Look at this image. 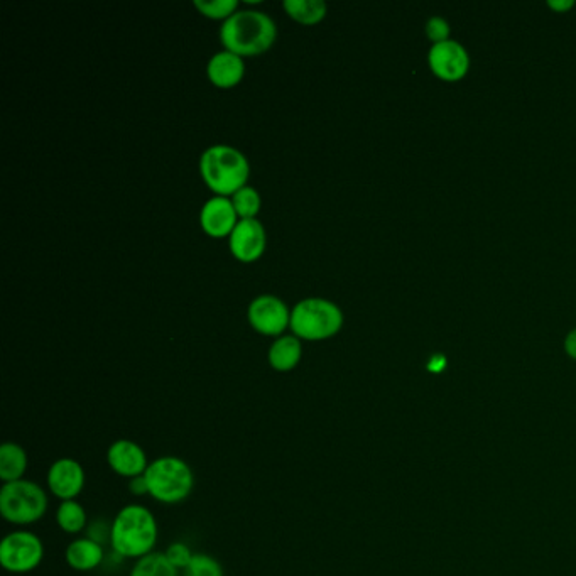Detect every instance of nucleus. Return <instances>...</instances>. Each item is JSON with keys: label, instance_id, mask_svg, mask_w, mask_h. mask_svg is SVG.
Returning a JSON list of instances; mask_svg holds the SVG:
<instances>
[{"label": "nucleus", "instance_id": "nucleus-1", "mask_svg": "<svg viewBox=\"0 0 576 576\" xmlns=\"http://www.w3.org/2000/svg\"><path fill=\"white\" fill-rule=\"evenodd\" d=\"M158 521L141 504L122 507L110 524V546L120 558L141 560L154 553L158 543Z\"/></svg>", "mask_w": 576, "mask_h": 576}, {"label": "nucleus", "instance_id": "nucleus-2", "mask_svg": "<svg viewBox=\"0 0 576 576\" xmlns=\"http://www.w3.org/2000/svg\"><path fill=\"white\" fill-rule=\"evenodd\" d=\"M276 34V22L266 12L252 9L235 11L225 19L220 29L225 48L239 56L259 55L266 51L274 43Z\"/></svg>", "mask_w": 576, "mask_h": 576}, {"label": "nucleus", "instance_id": "nucleus-3", "mask_svg": "<svg viewBox=\"0 0 576 576\" xmlns=\"http://www.w3.org/2000/svg\"><path fill=\"white\" fill-rule=\"evenodd\" d=\"M144 479L147 490L161 504H180L190 497L195 487V473L190 465L178 457H159L149 463Z\"/></svg>", "mask_w": 576, "mask_h": 576}, {"label": "nucleus", "instance_id": "nucleus-4", "mask_svg": "<svg viewBox=\"0 0 576 576\" xmlns=\"http://www.w3.org/2000/svg\"><path fill=\"white\" fill-rule=\"evenodd\" d=\"M200 171L203 180L213 191L220 195H229L245 186L249 178V161L239 149L217 144L208 147L200 158Z\"/></svg>", "mask_w": 576, "mask_h": 576}, {"label": "nucleus", "instance_id": "nucleus-5", "mask_svg": "<svg viewBox=\"0 0 576 576\" xmlns=\"http://www.w3.org/2000/svg\"><path fill=\"white\" fill-rule=\"evenodd\" d=\"M46 490L33 480H17L0 489V514L14 526H31L48 512Z\"/></svg>", "mask_w": 576, "mask_h": 576}, {"label": "nucleus", "instance_id": "nucleus-6", "mask_svg": "<svg viewBox=\"0 0 576 576\" xmlns=\"http://www.w3.org/2000/svg\"><path fill=\"white\" fill-rule=\"evenodd\" d=\"M343 313L333 301L325 298L301 299L291 311L289 325L299 338L323 340L342 328Z\"/></svg>", "mask_w": 576, "mask_h": 576}, {"label": "nucleus", "instance_id": "nucleus-7", "mask_svg": "<svg viewBox=\"0 0 576 576\" xmlns=\"http://www.w3.org/2000/svg\"><path fill=\"white\" fill-rule=\"evenodd\" d=\"M43 558V541L31 531L19 529L9 533L0 544V565L16 575L36 570Z\"/></svg>", "mask_w": 576, "mask_h": 576}, {"label": "nucleus", "instance_id": "nucleus-8", "mask_svg": "<svg viewBox=\"0 0 576 576\" xmlns=\"http://www.w3.org/2000/svg\"><path fill=\"white\" fill-rule=\"evenodd\" d=\"M249 321L257 332L279 335L291 321V313L283 299L274 294H261L249 305Z\"/></svg>", "mask_w": 576, "mask_h": 576}, {"label": "nucleus", "instance_id": "nucleus-9", "mask_svg": "<svg viewBox=\"0 0 576 576\" xmlns=\"http://www.w3.org/2000/svg\"><path fill=\"white\" fill-rule=\"evenodd\" d=\"M85 470L82 463L73 460V458H60L49 467L46 482L51 494L56 499L77 500L78 495L82 494L85 487Z\"/></svg>", "mask_w": 576, "mask_h": 576}, {"label": "nucleus", "instance_id": "nucleus-10", "mask_svg": "<svg viewBox=\"0 0 576 576\" xmlns=\"http://www.w3.org/2000/svg\"><path fill=\"white\" fill-rule=\"evenodd\" d=\"M266 247V232L256 218H242L230 234V250L239 261H256Z\"/></svg>", "mask_w": 576, "mask_h": 576}, {"label": "nucleus", "instance_id": "nucleus-11", "mask_svg": "<svg viewBox=\"0 0 576 576\" xmlns=\"http://www.w3.org/2000/svg\"><path fill=\"white\" fill-rule=\"evenodd\" d=\"M107 463L117 475L129 480L141 477L149 467L146 452L131 440L114 441L107 450Z\"/></svg>", "mask_w": 576, "mask_h": 576}, {"label": "nucleus", "instance_id": "nucleus-12", "mask_svg": "<svg viewBox=\"0 0 576 576\" xmlns=\"http://www.w3.org/2000/svg\"><path fill=\"white\" fill-rule=\"evenodd\" d=\"M430 65L438 77L448 82H455L465 77L470 60L462 44H458L457 41H445L435 44L431 49Z\"/></svg>", "mask_w": 576, "mask_h": 576}, {"label": "nucleus", "instance_id": "nucleus-13", "mask_svg": "<svg viewBox=\"0 0 576 576\" xmlns=\"http://www.w3.org/2000/svg\"><path fill=\"white\" fill-rule=\"evenodd\" d=\"M200 222H202L203 230L213 237L232 234V230L237 225L234 203L225 196H213L203 205Z\"/></svg>", "mask_w": 576, "mask_h": 576}, {"label": "nucleus", "instance_id": "nucleus-14", "mask_svg": "<svg viewBox=\"0 0 576 576\" xmlns=\"http://www.w3.org/2000/svg\"><path fill=\"white\" fill-rule=\"evenodd\" d=\"M244 61L242 56L235 55L229 49L218 51L208 61V77L217 87H234L244 77Z\"/></svg>", "mask_w": 576, "mask_h": 576}, {"label": "nucleus", "instance_id": "nucleus-15", "mask_svg": "<svg viewBox=\"0 0 576 576\" xmlns=\"http://www.w3.org/2000/svg\"><path fill=\"white\" fill-rule=\"evenodd\" d=\"M66 563L77 571H92L104 563V544L92 538H78L66 548Z\"/></svg>", "mask_w": 576, "mask_h": 576}, {"label": "nucleus", "instance_id": "nucleus-16", "mask_svg": "<svg viewBox=\"0 0 576 576\" xmlns=\"http://www.w3.org/2000/svg\"><path fill=\"white\" fill-rule=\"evenodd\" d=\"M28 465V453L21 445L7 441L0 446V480L4 484L24 479Z\"/></svg>", "mask_w": 576, "mask_h": 576}, {"label": "nucleus", "instance_id": "nucleus-17", "mask_svg": "<svg viewBox=\"0 0 576 576\" xmlns=\"http://www.w3.org/2000/svg\"><path fill=\"white\" fill-rule=\"evenodd\" d=\"M299 360H301V342L298 337L284 335L269 348V364L272 365V369L279 370V372L294 369Z\"/></svg>", "mask_w": 576, "mask_h": 576}, {"label": "nucleus", "instance_id": "nucleus-18", "mask_svg": "<svg viewBox=\"0 0 576 576\" xmlns=\"http://www.w3.org/2000/svg\"><path fill=\"white\" fill-rule=\"evenodd\" d=\"M56 522L63 533L80 534L87 528V511L78 500H63L56 511Z\"/></svg>", "mask_w": 576, "mask_h": 576}, {"label": "nucleus", "instance_id": "nucleus-19", "mask_svg": "<svg viewBox=\"0 0 576 576\" xmlns=\"http://www.w3.org/2000/svg\"><path fill=\"white\" fill-rule=\"evenodd\" d=\"M283 6L289 16L305 24H315L327 14L323 0H284Z\"/></svg>", "mask_w": 576, "mask_h": 576}, {"label": "nucleus", "instance_id": "nucleus-20", "mask_svg": "<svg viewBox=\"0 0 576 576\" xmlns=\"http://www.w3.org/2000/svg\"><path fill=\"white\" fill-rule=\"evenodd\" d=\"M129 576H178V570L169 563L164 553L154 551L151 555L137 560Z\"/></svg>", "mask_w": 576, "mask_h": 576}, {"label": "nucleus", "instance_id": "nucleus-21", "mask_svg": "<svg viewBox=\"0 0 576 576\" xmlns=\"http://www.w3.org/2000/svg\"><path fill=\"white\" fill-rule=\"evenodd\" d=\"M232 203H234L237 215L242 218H254L261 208V196L252 186L245 185L235 191Z\"/></svg>", "mask_w": 576, "mask_h": 576}, {"label": "nucleus", "instance_id": "nucleus-22", "mask_svg": "<svg viewBox=\"0 0 576 576\" xmlns=\"http://www.w3.org/2000/svg\"><path fill=\"white\" fill-rule=\"evenodd\" d=\"M185 576H223V568L213 556L195 553L185 570Z\"/></svg>", "mask_w": 576, "mask_h": 576}, {"label": "nucleus", "instance_id": "nucleus-23", "mask_svg": "<svg viewBox=\"0 0 576 576\" xmlns=\"http://www.w3.org/2000/svg\"><path fill=\"white\" fill-rule=\"evenodd\" d=\"M195 6L205 14V16L220 19V17L232 16L237 9V0H195Z\"/></svg>", "mask_w": 576, "mask_h": 576}, {"label": "nucleus", "instance_id": "nucleus-24", "mask_svg": "<svg viewBox=\"0 0 576 576\" xmlns=\"http://www.w3.org/2000/svg\"><path fill=\"white\" fill-rule=\"evenodd\" d=\"M164 555L168 558L169 563L176 568V570L185 571L190 565L191 560H193V555L191 549L186 546L185 543H173L169 544L168 549L164 551Z\"/></svg>", "mask_w": 576, "mask_h": 576}, {"label": "nucleus", "instance_id": "nucleus-25", "mask_svg": "<svg viewBox=\"0 0 576 576\" xmlns=\"http://www.w3.org/2000/svg\"><path fill=\"white\" fill-rule=\"evenodd\" d=\"M426 34L431 41H435V44L445 43L448 41V34H450V28L446 24L445 19L441 17H431L428 24H426Z\"/></svg>", "mask_w": 576, "mask_h": 576}, {"label": "nucleus", "instance_id": "nucleus-26", "mask_svg": "<svg viewBox=\"0 0 576 576\" xmlns=\"http://www.w3.org/2000/svg\"><path fill=\"white\" fill-rule=\"evenodd\" d=\"M88 538L95 539L100 544L110 541V526L102 521L95 522L92 528L88 529Z\"/></svg>", "mask_w": 576, "mask_h": 576}, {"label": "nucleus", "instance_id": "nucleus-27", "mask_svg": "<svg viewBox=\"0 0 576 576\" xmlns=\"http://www.w3.org/2000/svg\"><path fill=\"white\" fill-rule=\"evenodd\" d=\"M129 490H131L132 495H137V497L149 494V490H147V482L146 479H144V475H141V477H136V479L129 480Z\"/></svg>", "mask_w": 576, "mask_h": 576}, {"label": "nucleus", "instance_id": "nucleus-28", "mask_svg": "<svg viewBox=\"0 0 576 576\" xmlns=\"http://www.w3.org/2000/svg\"><path fill=\"white\" fill-rule=\"evenodd\" d=\"M565 350L571 359L576 360V328L573 332L568 333V337L565 340Z\"/></svg>", "mask_w": 576, "mask_h": 576}, {"label": "nucleus", "instance_id": "nucleus-29", "mask_svg": "<svg viewBox=\"0 0 576 576\" xmlns=\"http://www.w3.org/2000/svg\"><path fill=\"white\" fill-rule=\"evenodd\" d=\"M548 6L553 7L556 11L563 12L568 11V9L573 6V2H571V0H561V2H558V0H551V2H548Z\"/></svg>", "mask_w": 576, "mask_h": 576}, {"label": "nucleus", "instance_id": "nucleus-30", "mask_svg": "<svg viewBox=\"0 0 576 576\" xmlns=\"http://www.w3.org/2000/svg\"><path fill=\"white\" fill-rule=\"evenodd\" d=\"M443 364H445V359H443V357H438V355H436L435 359L431 360L430 365H428V367H430L431 370H436V372H438V370L443 369Z\"/></svg>", "mask_w": 576, "mask_h": 576}]
</instances>
